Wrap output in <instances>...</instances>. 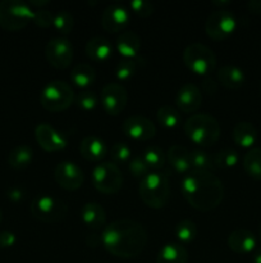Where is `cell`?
<instances>
[{
	"label": "cell",
	"instance_id": "1",
	"mask_svg": "<svg viewBox=\"0 0 261 263\" xmlns=\"http://www.w3.org/2000/svg\"><path fill=\"white\" fill-rule=\"evenodd\" d=\"M147 233L140 222L128 218L117 220L104 228L101 244L107 253L117 258L132 259L147 246Z\"/></svg>",
	"mask_w": 261,
	"mask_h": 263
},
{
	"label": "cell",
	"instance_id": "2",
	"mask_svg": "<svg viewBox=\"0 0 261 263\" xmlns=\"http://www.w3.org/2000/svg\"><path fill=\"white\" fill-rule=\"evenodd\" d=\"M184 200L199 212H210L224 199V185L211 171L191 170L181 182Z\"/></svg>",
	"mask_w": 261,
	"mask_h": 263
},
{
	"label": "cell",
	"instance_id": "3",
	"mask_svg": "<svg viewBox=\"0 0 261 263\" xmlns=\"http://www.w3.org/2000/svg\"><path fill=\"white\" fill-rule=\"evenodd\" d=\"M183 131L187 138L196 145L210 148L220 138V125L209 113H194L184 122Z\"/></svg>",
	"mask_w": 261,
	"mask_h": 263
},
{
	"label": "cell",
	"instance_id": "4",
	"mask_svg": "<svg viewBox=\"0 0 261 263\" xmlns=\"http://www.w3.org/2000/svg\"><path fill=\"white\" fill-rule=\"evenodd\" d=\"M138 194L143 204L153 210H161L170 197V184L166 175L161 172H150L143 177L138 186Z\"/></svg>",
	"mask_w": 261,
	"mask_h": 263
},
{
	"label": "cell",
	"instance_id": "5",
	"mask_svg": "<svg viewBox=\"0 0 261 263\" xmlns=\"http://www.w3.org/2000/svg\"><path fill=\"white\" fill-rule=\"evenodd\" d=\"M76 99L73 87L63 80H54L45 85L40 94V104L50 113L64 112Z\"/></svg>",
	"mask_w": 261,
	"mask_h": 263
},
{
	"label": "cell",
	"instance_id": "6",
	"mask_svg": "<svg viewBox=\"0 0 261 263\" xmlns=\"http://www.w3.org/2000/svg\"><path fill=\"white\" fill-rule=\"evenodd\" d=\"M33 10L28 3L20 0L0 2V27L7 31H19L32 22Z\"/></svg>",
	"mask_w": 261,
	"mask_h": 263
},
{
	"label": "cell",
	"instance_id": "7",
	"mask_svg": "<svg viewBox=\"0 0 261 263\" xmlns=\"http://www.w3.org/2000/svg\"><path fill=\"white\" fill-rule=\"evenodd\" d=\"M183 63L192 73L197 76H207L216 66V55L207 45L192 43L183 50Z\"/></svg>",
	"mask_w": 261,
	"mask_h": 263
},
{
	"label": "cell",
	"instance_id": "8",
	"mask_svg": "<svg viewBox=\"0 0 261 263\" xmlns=\"http://www.w3.org/2000/svg\"><path fill=\"white\" fill-rule=\"evenodd\" d=\"M31 213L36 220L45 223H56L63 221L68 215V205L53 195L41 194L31 202Z\"/></svg>",
	"mask_w": 261,
	"mask_h": 263
},
{
	"label": "cell",
	"instance_id": "9",
	"mask_svg": "<svg viewBox=\"0 0 261 263\" xmlns=\"http://www.w3.org/2000/svg\"><path fill=\"white\" fill-rule=\"evenodd\" d=\"M92 185L99 193L106 195L117 194L123 186V175L113 162H102L92 170Z\"/></svg>",
	"mask_w": 261,
	"mask_h": 263
},
{
	"label": "cell",
	"instance_id": "10",
	"mask_svg": "<svg viewBox=\"0 0 261 263\" xmlns=\"http://www.w3.org/2000/svg\"><path fill=\"white\" fill-rule=\"evenodd\" d=\"M237 28L234 14L227 9L212 12L205 22V32L211 40L223 41L232 36Z\"/></svg>",
	"mask_w": 261,
	"mask_h": 263
},
{
	"label": "cell",
	"instance_id": "11",
	"mask_svg": "<svg viewBox=\"0 0 261 263\" xmlns=\"http://www.w3.org/2000/svg\"><path fill=\"white\" fill-rule=\"evenodd\" d=\"M45 58L51 67L67 69L73 61V45L66 37H54L45 45Z\"/></svg>",
	"mask_w": 261,
	"mask_h": 263
},
{
	"label": "cell",
	"instance_id": "12",
	"mask_svg": "<svg viewBox=\"0 0 261 263\" xmlns=\"http://www.w3.org/2000/svg\"><path fill=\"white\" fill-rule=\"evenodd\" d=\"M102 109L109 116H119L128 103V92L123 85L118 82L106 84L100 94Z\"/></svg>",
	"mask_w": 261,
	"mask_h": 263
},
{
	"label": "cell",
	"instance_id": "13",
	"mask_svg": "<svg viewBox=\"0 0 261 263\" xmlns=\"http://www.w3.org/2000/svg\"><path fill=\"white\" fill-rule=\"evenodd\" d=\"M54 179L55 182L67 192H76L83 185L84 174L79 166L74 162L64 161L60 162L54 170Z\"/></svg>",
	"mask_w": 261,
	"mask_h": 263
},
{
	"label": "cell",
	"instance_id": "14",
	"mask_svg": "<svg viewBox=\"0 0 261 263\" xmlns=\"http://www.w3.org/2000/svg\"><path fill=\"white\" fill-rule=\"evenodd\" d=\"M35 139L41 149L48 153H55L67 148L68 138L63 133L50 126L49 123H40L35 127Z\"/></svg>",
	"mask_w": 261,
	"mask_h": 263
},
{
	"label": "cell",
	"instance_id": "15",
	"mask_svg": "<svg viewBox=\"0 0 261 263\" xmlns=\"http://www.w3.org/2000/svg\"><path fill=\"white\" fill-rule=\"evenodd\" d=\"M122 130L125 136L135 141H148L156 135L155 125L141 115H132L125 118Z\"/></svg>",
	"mask_w": 261,
	"mask_h": 263
},
{
	"label": "cell",
	"instance_id": "16",
	"mask_svg": "<svg viewBox=\"0 0 261 263\" xmlns=\"http://www.w3.org/2000/svg\"><path fill=\"white\" fill-rule=\"evenodd\" d=\"M129 10L120 4H112L102 10L101 26L106 32H120L129 25Z\"/></svg>",
	"mask_w": 261,
	"mask_h": 263
},
{
	"label": "cell",
	"instance_id": "17",
	"mask_svg": "<svg viewBox=\"0 0 261 263\" xmlns=\"http://www.w3.org/2000/svg\"><path fill=\"white\" fill-rule=\"evenodd\" d=\"M202 104V92L192 82L182 85L176 95V105L182 113H196Z\"/></svg>",
	"mask_w": 261,
	"mask_h": 263
},
{
	"label": "cell",
	"instance_id": "18",
	"mask_svg": "<svg viewBox=\"0 0 261 263\" xmlns=\"http://www.w3.org/2000/svg\"><path fill=\"white\" fill-rule=\"evenodd\" d=\"M228 247L237 254L252 253L257 247V239L252 231L247 229H237L228 236Z\"/></svg>",
	"mask_w": 261,
	"mask_h": 263
},
{
	"label": "cell",
	"instance_id": "19",
	"mask_svg": "<svg viewBox=\"0 0 261 263\" xmlns=\"http://www.w3.org/2000/svg\"><path fill=\"white\" fill-rule=\"evenodd\" d=\"M79 153L86 161L97 163L106 157L107 146L99 136L90 135L86 136L79 144Z\"/></svg>",
	"mask_w": 261,
	"mask_h": 263
},
{
	"label": "cell",
	"instance_id": "20",
	"mask_svg": "<svg viewBox=\"0 0 261 263\" xmlns=\"http://www.w3.org/2000/svg\"><path fill=\"white\" fill-rule=\"evenodd\" d=\"M84 51L91 61L104 63L112 58L113 46L107 39L101 37V36H95L87 41L86 45H84Z\"/></svg>",
	"mask_w": 261,
	"mask_h": 263
},
{
	"label": "cell",
	"instance_id": "21",
	"mask_svg": "<svg viewBox=\"0 0 261 263\" xmlns=\"http://www.w3.org/2000/svg\"><path fill=\"white\" fill-rule=\"evenodd\" d=\"M82 222L92 230H101L106 226V212L99 203L90 202L81 208Z\"/></svg>",
	"mask_w": 261,
	"mask_h": 263
},
{
	"label": "cell",
	"instance_id": "22",
	"mask_svg": "<svg viewBox=\"0 0 261 263\" xmlns=\"http://www.w3.org/2000/svg\"><path fill=\"white\" fill-rule=\"evenodd\" d=\"M166 159L177 174L187 175L192 170L191 152L182 145H171L166 153Z\"/></svg>",
	"mask_w": 261,
	"mask_h": 263
},
{
	"label": "cell",
	"instance_id": "23",
	"mask_svg": "<svg viewBox=\"0 0 261 263\" xmlns=\"http://www.w3.org/2000/svg\"><path fill=\"white\" fill-rule=\"evenodd\" d=\"M115 46L124 59H135L141 49V39L133 31H123L118 36Z\"/></svg>",
	"mask_w": 261,
	"mask_h": 263
},
{
	"label": "cell",
	"instance_id": "24",
	"mask_svg": "<svg viewBox=\"0 0 261 263\" xmlns=\"http://www.w3.org/2000/svg\"><path fill=\"white\" fill-rule=\"evenodd\" d=\"M232 138L238 146L250 151L257 141V131L251 122L241 121L233 127Z\"/></svg>",
	"mask_w": 261,
	"mask_h": 263
},
{
	"label": "cell",
	"instance_id": "25",
	"mask_svg": "<svg viewBox=\"0 0 261 263\" xmlns=\"http://www.w3.org/2000/svg\"><path fill=\"white\" fill-rule=\"evenodd\" d=\"M245 73L235 66H224L217 71V81L229 90H238L245 84Z\"/></svg>",
	"mask_w": 261,
	"mask_h": 263
},
{
	"label": "cell",
	"instance_id": "26",
	"mask_svg": "<svg viewBox=\"0 0 261 263\" xmlns=\"http://www.w3.org/2000/svg\"><path fill=\"white\" fill-rule=\"evenodd\" d=\"M188 262V252L181 244L169 243L160 248L156 263H187Z\"/></svg>",
	"mask_w": 261,
	"mask_h": 263
},
{
	"label": "cell",
	"instance_id": "27",
	"mask_svg": "<svg viewBox=\"0 0 261 263\" xmlns=\"http://www.w3.org/2000/svg\"><path fill=\"white\" fill-rule=\"evenodd\" d=\"M96 80V71L87 63H79L71 71V81L74 86L86 90Z\"/></svg>",
	"mask_w": 261,
	"mask_h": 263
},
{
	"label": "cell",
	"instance_id": "28",
	"mask_svg": "<svg viewBox=\"0 0 261 263\" xmlns=\"http://www.w3.org/2000/svg\"><path fill=\"white\" fill-rule=\"evenodd\" d=\"M33 159V151L30 145L20 144L14 146L8 154V164L14 170L27 168Z\"/></svg>",
	"mask_w": 261,
	"mask_h": 263
},
{
	"label": "cell",
	"instance_id": "29",
	"mask_svg": "<svg viewBox=\"0 0 261 263\" xmlns=\"http://www.w3.org/2000/svg\"><path fill=\"white\" fill-rule=\"evenodd\" d=\"M243 170L251 179L261 181V148H252L245 154Z\"/></svg>",
	"mask_w": 261,
	"mask_h": 263
},
{
	"label": "cell",
	"instance_id": "30",
	"mask_svg": "<svg viewBox=\"0 0 261 263\" xmlns=\"http://www.w3.org/2000/svg\"><path fill=\"white\" fill-rule=\"evenodd\" d=\"M156 120L166 130H174L181 125V113L171 105H163L156 112Z\"/></svg>",
	"mask_w": 261,
	"mask_h": 263
},
{
	"label": "cell",
	"instance_id": "31",
	"mask_svg": "<svg viewBox=\"0 0 261 263\" xmlns=\"http://www.w3.org/2000/svg\"><path fill=\"white\" fill-rule=\"evenodd\" d=\"M174 235L181 246L191 244L197 236V226L192 220H182L174 228Z\"/></svg>",
	"mask_w": 261,
	"mask_h": 263
},
{
	"label": "cell",
	"instance_id": "32",
	"mask_svg": "<svg viewBox=\"0 0 261 263\" xmlns=\"http://www.w3.org/2000/svg\"><path fill=\"white\" fill-rule=\"evenodd\" d=\"M145 161V163L147 164V167L150 170H161L165 164L166 161V154L164 153L163 149L158 145H150L143 151V153L141 154Z\"/></svg>",
	"mask_w": 261,
	"mask_h": 263
},
{
	"label": "cell",
	"instance_id": "33",
	"mask_svg": "<svg viewBox=\"0 0 261 263\" xmlns=\"http://www.w3.org/2000/svg\"><path fill=\"white\" fill-rule=\"evenodd\" d=\"M215 163V168H233L237 166L238 161H240V156H238L237 151L234 149H222V151L216 152L212 156Z\"/></svg>",
	"mask_w": 261,
	"mask_h": 263
},
{
	"label": "cell",
	"instance_id": "34",
	"mask_svg": "<svg viewBox=\"0 0 261 263\" xmlns=\"http://www.w3.org/2000/svg\"><path fill=\"white\" fill-rule=\"evenodd\" d=\"M192 170H200V171H212L215 168L214 158L209 153L204 151L191 152Z\"/></svg>",
	"mask_w": 261,
	"mask_h": 263
},
{
	"label": "cell",
	"instance_id": "35",
	"mask_svg": "<svg viewBox=\"0 0 261 263\" xmlns=\"http://www.w3.org/2000/svg\"><path fill=\"white\" fill-rule=\"evenodd\" d=\"M53 27L61 35H69L74 27L73 15L67 12V10H61V12L56 13V14H54Z\"/></svg>",
	"mask_w": 261,
	"mask_h": 263
},
{
	"label": "cell",
	"instance_id": "36",
	"mask_svg": "<svg viewBox=\"0 0 261 263\" xmlns=\"http://www.w3.org/2000/svg\"><path fill=\"white\" fill-rule=\"evenodd\" d=\"M137 72V59H122L115 68V77L118 81H128Z\"/></svg>",
	"mask_w": 261,
	"mask_h": 263
},
{
	"label": "cell",
	"instance_id": "37",
	"mask_svg": "<svg viewBox=\"0 0 261 263\" xmlns=\"http://www.w3.org/2000/svg\"><path fill=\"white\" fill-rule=\"evenodd\" d=\"M110 157L113 159V163L118 164H128V162L132 158V149L127 143H115L110 148Z\"/></svg>",
	"mask_w": 261,
	"mask_h": 263
},
{
	"label": "cell",
	"instance_id": "38",
	"mask_svg": "<svg viewBox=\"0 0 261 263\" xmlns=\"http://www.w3.org/2000/svg\"><path fill=\"white\" fill-rule=\"evenodd\" d=\"M77 105L81 108L84 112H91L95 108L97 107V103H99V98H97L96 92L91 91V90H83V91L79 92L76 97Z\"/></svg>",
	"mask_w": 261,
	"mask_h": 263
},
{
	"label": "cell",
	"instance_id": "39",
	"mask_svg": "<svg viewBox=\"0 0 261 263\" xmlns=\"http://www.w3.org/2000/svg\"><path fill=\"white\" fill-rule=\"evenodd\" d=\"M128 170L133 177L140 180H142L143 177L150 174V168L145 163L142 156H132L130 161L128 162Z\"/></svg>",
	"mask_w": 261,
	"mask_h": 263
},
{
	"label": "cell",
	"instance_id": "40",
	"mask_svg": "<svg viewBox=\"0 0 261 263\" xmlns=\"http://www.w3.org/2000/svg\"><path fill=\"white\" fill-rule=\"evenodd\" d=\"M129 7L136 15L141 18H148L154 13V4L147 0H133Z\"/></svg>",
	"mask_w": 261,
	"mask_h": 263
},
{
	"label": "cell",
	"instance_id": "41",
	"mask_svg": "<svg viewBox=\"0 0 261 263\" xmlns=\"http://www.w3.org/2000/svg\"><path fill=\"white\" fill-rule=\"evenodd\" d=\"M32 22L41 28H49L54 25V14L50 10H46L45 8L37 9L33 12Z\"/></svg>",
	"mask_w": 261,
	"mask_h": 263
},
{
	"label": "cell",
	"instance_id": "42",
	"mask_svg": "<svg viewBox=\"0 0 261 263\" xmlns=\"http://www.w3.org/2000/svg\"><path fill=\"white\" fill-rule=\"evenodd\" d=\"M15 241H17V236L14 233L9 230L0 231V249L10 248L14 246Z\"/></svg>",
	"mask_w": 261,
	"mask_h": 263
},
{
	"label": "cell",
	"instance_id": "43",
	"mask_svg": "<svg viewBox=\"0 0 261 263\" xmlns=\"http://www.w3.org/2000/svg\"><path fill=\"white\" fill-rule=\"evenodd\" d=\"M202 90H204L205 92H207V94H215L217 90L216 82L212 79H210V77H207V79H205L204 82H202Z\"/></svg>",
	"mask_w": 261,
	"mask_h": 263
},
{
	"label": "cell",
	"instance_id": "44",
	"mask_svg": "<svg viewBox=\"0 0 261 263\" xmlns=\"http://www.w3.org/2000/svg\"><path fill=\"white\" fill-rule=\"evenodd\" d=\"M7 197L9 198L12 202H20L23 199V192L19 187H10L7 192Z\"/></svg>",
	"mask_w": 261,
	"mask_h": 263
},
{
	"label": "cell",
	"instance_id": "45",
	"mask_svg": "<svg viewBox=\"0 0 261 263\" xmlns=\"http://www.w3.org/2000/svg\"><path fill=\"white\" fill-rule=\"evenodd\" d=\"M101 244V235H96V234H92V235H89L86 239V246L90 247V248H96Z\"/></svg>",
	"mask_w": 261,
	"mask_h": 263
},
{
	"label": "cell",
	"instance_id": "46",
	"mask_svg": "<svg viewBox=\"0 0 261 263\" xmlns=\"http://www.w3.org/2000/svg\"><path fill=\"white\" fill-rule=\"evenodd\" d=\"M248 10L253 14L261 15V2H257V0H253V2H250L247 4Z\"/></svg>",
	"mask_w": 261,
	"mask_h": 263
},
{
	"label": "cell",
	"instance_id": "47",
	"mask_svg": "<svg viewBox=\"0 0 261 263\" xmlns=\"http://www.w3.org/2000/svg\"><path fill=\"white\" fill-rule=\"evenodd\" d=\"M50 4V2L49 0H44V2H36V0H32V2H28V5H32V7H37L38 9H44V7H46V5Z\"/></svg>",
	"mask_w": 261,
	"mask_h": 263
},
{
	"label": "cell",
	"instance_id": "48",
	"mask_svg": "<svg viewBox=\"0 0 261 263\" xmlns=\"http://www.w3.org/2000/svg\"><path fill=\"white\" fill-rule=\"evenodd\" d=\"M252 261L253 263H261V248H256L255 251H253Z\"/></svg>",
	"mask_w": 261,
	"mask_h": 263
},
{
	"label": "cell",
	"instance_id": "49",
	"mask_svg": "<svg viewBox=\"0 0 261 263\" xmlns=\"http://www.w3.org/2000/svg\"><path fill=\"white\" fill-rule=\"evenodd\" d=\"M214 5H220V7H224V5H229L230 2H212Z\"/></svg>",
	"mask_w": 261,
	"mask_h": 263
},
{
	"label": "cell",
	"instance_id": "50",
	"mask_svg": "<svg viewBox=\"0 0 261 263\" xmlns=\"http://www.w3.org/2000/svg\"><path fill=\"white\" fill-rule=\"evenodd\" d=\"M258 239H260V241H261V225H260V228H258Z\"/></svg>",
	"mask_w": 261,
	"mask_h": 263
},
{
	"label": "cell",
	"instance_id": "51",
	"mask_svg": "<svg viewBox=\"0 0 261 263\" xmlns=\"http://www.w3.org/2000/svg\"><path fill=\"white\" fill-rule=\"evenodd\" d=\"M2 221H3V212L2 210H0V223H2Z\"/></svg>",
	"mask_w": 261,
	"mask_h": 263
},
{
	"label": "cell",
	"instance_id": "52",
	"mask_svg": "<svg viewBox=\"0 0 261 263\" xmlns=\"http://www.w3.org/2000/svg\"><path fill=\"white\" fill-rule=\"evenodd\" d=\"M260 91H261V85H260Z\"/></svg>",
	"mask_w": 261,
	"mask_h": 263
}]
</instances>
